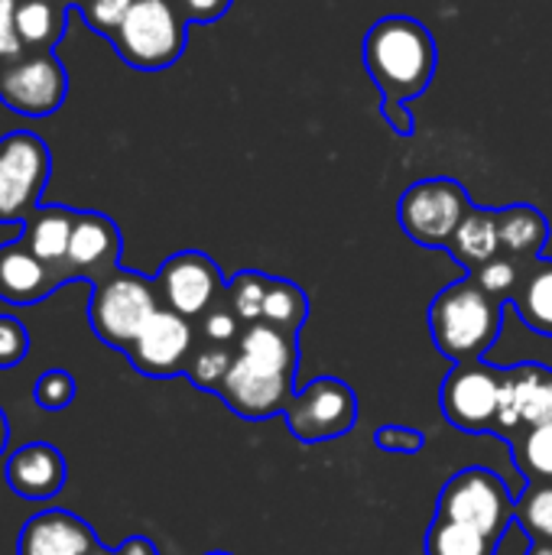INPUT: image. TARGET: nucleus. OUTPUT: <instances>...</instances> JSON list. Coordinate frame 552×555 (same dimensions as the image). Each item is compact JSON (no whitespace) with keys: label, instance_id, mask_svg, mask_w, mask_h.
<instances>
[{"label":"nucleus","instance_id":"nucleus-1","mask_svg":"<svg viewBox=\"0 0 552 555\" xmlns=\"http://www.w3.org/2000/svg\"><path fill=\"white\" fill-rule=\"evenodd\" d=\"M436 39L413 16H381L364 36V65L381 91L387 124L400 133H413L410 98H420L436 75Z\"/></svg>","mask_w":552,"mask_h":555},{"label":"nucleus","instance_id":"nucleus-2","mask_svg":"<svg viewBox=\"0 0 552 555\" xmlns=\"http://www.w3.org/2000/svg\"><path fill=\"white\" fill-rule=\"evenodd\" d=\"M296 374V335H286L267 322L244 328L234 364L221 380L218 393L224 403L247 420H267L286 413L293 400Z\"/></svg>","mask_w":552,"mask_h":555},{"label":"nucleus","instance_id":"nucleus-3","mask_svg":"<svg viewBox=\"0 0 552 555\" xmlns=\"http://www.w3.org/2000/svg\"><path fill=\"white\" fill-rule=\"evenodd\" d=\"M504 302L488 296L482 283L468 273L446 286L429 306V332L439 354L462 361H478L501 335Z\"/></svg>","mask_w":552,"mask_h":555},{"label":"nucleus","instance_id":"nucleus-4","mask_svg":"<svg viewBox=\"0 0 552 555\" xmlns=\"http://www.w3.org/2000/svg\"><path fill=\"white\" fill-rule=\"evenodd\" d=\"M189 20L179 0H133L120 29L111 36L114 52L140 72H159L179 62L189 42Z\"/></svg>","mask_w":552,"mask_h":555},{"label":"nucleus","instance_id":"nucleus-5","mask_svg":"<svg viewBox=\"0 0 552 555\" xmlns=\"http://www.w3.org/2000/svg\"><path fill=\"white\" fill-rule=\"evenodd\" d=\"M156 309H159L156 283L146 280L143 273L117 267L114 273H107L91 286L88 325L107 348L127 351Z\"/></svg>","mask_w":552,"mask_h":555},{"label":"nucleus","instance_id":"nucleus-6","mask_svg":"<svg viewBox=\"0 0 552 555\" xmlns=\"http://www.w3.org/2000/svg\"><path fill=\"white\" fill-rule=\"evenodd\" d=\"M52 176V153L42 137L13 130L0 137V224H26Z\"/></svg>","mask_w":552,"mask_h":555},{"label":"nucleus","instance_id":"nucleus-7","mask_svg":"<svg viewBox=\"0 0 552 555\" xmlns=\"http://www.w3.org/2000/svg\"><path fill=\"white\" fill-rule=\"evenodd\" d=\"M472 211L468 192L446 176L413 182L397 205V221L423 247H449L462 218Z\"/></svg>","mask_w":552,"mask_h":555},{"label":"nucleus","instance_id":"nucleus-8","mask_svg":"<svg viewBox=\"0 0 552 555\" xmlns=\"http://www.w3.org/2000/svg\"><path fill=\"white\" fill-rule=\"evenodd\" d=\"M511 491L501 475L488 468H465L459 472L439 494V517L465 524L485 537L501 540L504 527L511 524L514 514Z\"/></svg>","mask_w":552,"mask_h":555},{"label":"nucleus","instance_id":"nucleus-9","mask_svg":"<svg viewBox=\"0 0 552 555\" xmlns=\"http://www.w3.org/2000/svg\"><path fill=\"white\" fill-rule=\"evenodd\" d=\"M68 72L52 52H26L0 75V101L23 117H49L65 104Z\"/></svg>","mask_w":552,"mask_h":555},{"label":"nucleus","instance_id":"nucleus-10","mask_svg":"<svg viewBox=\"0 0 552 555\" xmlns=\"http://www.w3.org/2000/svg\"><path fill=\"white\" fill-rule=\"evenodd\" d=\"M153 283L159 293V306L172 309L185 319H202L218 299H224V289H228L218 263L202 250L172 254L159 267Z\"/></svg>","mask_w":552,"mask_h":555},{"label":"nucleus","instance_id":"nucleus-11","mask_svg":"<svg viewBox=\"0 0 552 555\" xmlns=\"http://www.w3.org/2000/svg\"><path fill=\"white\" fill-rule=\"evenodd\" d=\"M498 397H501V371H491L482 361H462L446 377L439 403L455 429L488 433L498 429Z\"/></svg>","mask_w":552,"mask_h":555},{"label":"nucleus","instance_id":"nucleus-12","mask_svg":"<svg viewBox=\"0 0 552 555\" xmlns=\"http://www.w3.org/2000/svg\"><path fill=\"white\" fill-rule=\"evenodd\" d=\"M358 420V403L348 384L335 377H319L312 380L299 397L290 400L286 406V423L296 439L303 442H325L351 433Z\"/></svg>","mask_w":552,"mask_h":555},{"label":"nucleus","instance_id":"nucleus-13","mask_svg":"<svg viewBox=\"0 0 552 555\" xmlns=\"http://www.w3.org/2000/svg\"><path fill=\"white\" fill-rule=\"evenodd\" d=\"M195 351V328L192 319L172 312V309H156L153 319L143 325V332L133 338V345L124 351L130 364L156 380L185 374L189 358Z\"/></svg>","mask_w":552,"mask_h":555},{"label":"nucleus","instance_id":"nucleus-14","mask_svg":"<svg viewBox=\"0 0 552 555\" xmlns=\"http://www.w3.org/2000/svg\"><path fill=\"white\" fill-rule=\"evenodd\" d=\"M120 228L101 215V211H78L75 218V231L68 241V254H65V267L62 276L68 280H88L91 286L98 280H104L107 273H114L120 267Z\"/></svg>","mask_w":552,"mask_h":555},{"label":"nucleus","instance_id":"nucleus-15","mask_svg":"<svg viewBox=\"0 0 552 555\" xmlns=\"http://www.w3.org/2000/svg\"><path fill=\"white\" fill-rule=\"evenodd\" d=\"M498 426L514 433L521 426H552V371L543 364H521L501 371Z\"/></svg>","mask_w":552,"mask_h":555},{"label":"nucleus","instance_id":"nucleus-16","mask_svg":"<svg viewBox=\"0 0 552 555\" xmlns=\"http://www.w3.org/2000/svg\"><path fill=\"white\" fill-rule=\"evenodd\" d=\"M62 286L59 273L42 263L26 241L0 244V299L7 306H36Z\"/></svg>","mask_w":552,"mask_h":555},{"label":"nucleus","instance_id":"nucleus-17","mask_svg":"<svg viewBox=\"0 0 552 555\" xmlns=\"http://www.w3.org/2000/svg\"><path fill=\"white\" fill-rule=\"evenodd\" d=\"M7 488L23 501H49L65 488V459L49 442H26L7 459Z\"/></svg>","mask_w":552,"mask_h":555},{"label":"nucleus","instance_id":"nucleus-18","mask_svg":"<svg viewBox=\"0 0 552 555\" xmlns=\"http://www.w3.org/2000/svg\"><path fill=\"white\" fill-rule=\"evenodd\" d=\"M98 543L94 530L68 511H42L20 530L16 555H85Z\"/></svg>","mask_w":552,"mask_h":555},{"label":"nucleus","instance_id":"nucleus-19","mask_svg":"<svg viewBox=\"0 0 552 555\" xmlns=\"http://www.w3.org/2000/svg\"><path fill=\"white\" fill-rule=\"evenodd\" d=\"M75 218L78 211L75 208H65V205H39L26 224H23V241L26 247L42 260L49 263L59 280L65 283L62 276V267H65V254H68V241H72V231H75Z\"/></svg>","mask_w":552,"mask_h":555},{"label":"nucleus","instance_id":"nucleus-20","mask_svg":"<svg viewBox=\"0 0 552 555\" xmlns=\"http://www.w3.org/2000/svg\"><path fill=\"white\" fill-rule=\"evenodd\" d=\"M498 237L501 254L530 267L540 260V250L550 237V221L534 205H511L498 211Z\"/></svg>","mask_w":552,"mask_h":555},{"label":"nucleus","instance_id":"nucleus-21","mask_svg":"<svg viewBox=\"0 0 552 555\" xmlns=\"http://www.w3.org/2000/svg\"><path fill=\"white\" fill-rule=\"evenodd\" d=\"M452 257L468 270L478 273L488 260H495L501 254V237H498V211L495 208H475L462 218L452 244H449Z\"/></svg>","mask_w":552,"mask_h":555},{"label":"nucleus","instance_id":"nucleus-22","mask_svg":"<svg viewBox=\"0 0 552 555\" xmlns=\"http://www.w3.org/2000/svg\"><path fill=\"white\" fill-rule=\"evenodd\" d=\"M511 302L517 306V315L527 328L552 338V260H537L527 267L521 289Z\"/></svg>","mask_w":552,"mask_h":555},{"label":"nucleus","instance_id":"nucleus-23","mask_svg":"<svg viewBox=\"0 0 552 555\" xmlns=\"http://www.w3.org/2000/svg\"><path fill=\"white\" fill-rule=\"evenodd\" d=\"M65 33V10L49 0H23L16 7V36L26 52H52Z\"/></svg>","mask_w":552,"mask_h":555},{"label":"nucleus","instance_id":"nucleus-24","mask_svg":"<svg viewBox=\"0 0 552 555\" xmlns=\"http://www.w3.org/2000/svg\"><path fill=\"white\" fill-rule=\"evenodd\" d=\"M306 315H309V299H306V293H303L296 283H290V280H273V276H270L260 322H267V325H273V328H280V332H286V335H296V332L303 328Z\"/></svg>","mask_w":552,"mask_h":555},{"label":"nucleus","instance_id":"nucleus-25","mask_svg":"<svg viewBox=\"0 0 552 555\" xmlns=\"http://www.w3.org/2000/svg\"><path fill=\"white\" fill-rule=\"evenodd\" d=\"M498 540L485 537L465 524L455 520H442L436 517V524L426 533V555H495Z\"/></svg>","mask_w":552,"mask_h":555},{"label":"nucleus","instance_id":"nucleus-26","mask_svg":"<svg viewBox=\"0 0 552 555\" xmlns=\"http://www.w3.org/2000/svg\"><path fill=\"white\" fill-rule=\"evenodd\" d=\"M234 364V348L228 345H211V341H195V351L189 358V380L202 390H218L221 380L228 377Z\"/></svg>","mask_w":552,"mask_h":555},{"label":"nucleus","instance_id":"nucleus-27","mask_svg":"<svg viewBox=\"0 0 552 555\" xmlns=\"http://www.w3.org/2000/svg\"><path fill=\"white\" fill-rule=\"evenodd\" d=\"M267 286H270V276L254 273V270H244V273H238V276L228 283L224 299H228V306L234 309V315H238L244 325L260 322V315H264V299H267Z\"/></svg>","mask_w":552,"mask_h":555},{"label":"nucleus","instance_id":"nucleus-28","mask_svg":"<svg viewBox=\"0 0 552 555\" xmlns=\"http://www.w3.org/2000/svg\"><path fill=\"white\" fill-rule=\"evenodd\" d=\"M517 465L530 481L552 485V426L527 429V436L517 442Z\"/></svg>","mask_w":552,"mask_h":555},{"label":"nucleus","instance_id":"nucleus-29","mask_svg":"<svg viewBox=\"0 0 552 555\" xmlns=\"http://www.w3.org/2000/svg\"><path fill=\"white\" fill-rule=\"evenodd\" d=\"M524 273H527V263H521V260H514V257H508V254H498L495 260H488V263H485L478 273H472V276L482 283V289H485L488 296H495L498 302H508V299L517 296Z\"/></svg>","mask_w":552,"mask_h":555},{"label":"nucleus","instance_id":"nucleus-30","mask_svg":"<svg viewBox=\"0 0 552 555\" xmlns=\"http://www.w3.org/2000/svg\"><path fill=\"white\" fill-rule=\"evenodd\" d=\"M517 520L540 540L552 546V485H534L514 507Z\"/></svg>","mask_w":552,"mask_h":555},{"label":"nucleus","instance_id":"nucleus-31","mask_svg":"<svg viewBox=\"0 0 552 555\" xmlns=\"http://www.w3.org/2000/svg\"><path fill=\"white\" fill-rule=\"evenodd\" d=\"M244 322L234 315V309L228 306V299H218L202 319H198V335L202 341H211V345H228L234 348L244 335Z\"/></svg>","mask_w":552,"mask_h":555},{"label":"nucleus","instance_id":"nucleus-32","mask_svg":"<svg viewBox=\"0 0 552 555\" xmlns=\"http://www.w3.org/2000/svg\"><path fill=\"white\" fill-rule=\"evenodd\" d=\"M72 7L85 16V23H88L91 33L111 39L120 29L124 16L130 13L133 0H81V3H72Z\"/></svg>","mask_w":552,"mask_h":555},{"label":"nucleus","instance_id":"nucleus-33","mask_svg":"<svg viewBox=\"0 0 552 555\" xmlns=\"http://www.w3.org/2000/svg\"><path fill=\"white\" fill-rule=\"evenodd\" d=\"M33 400L39 410L59 413L65 406L75 403V377L68 371H46L36 384H33Z\"/></svg>","mask_w":552,"mask_h":555},{"label":"nucleus","instance_id":"nucleus-34","mask_svg":"<svg viewBox=\"0 0 552 555\" xmlns=\"http://www.w3.org/2000/svg\"><path fill=\"white\" fill-rule=\"evenodd\" d=\"M29 354V332L16 315H0V371L23 364Z\"/></svg>","mask_w":552,"mask_h":555},{"label":"nucleus","instance_id":"nucleus-35","mask_svg":"<svg viewBox=\"0 0 552 555\" xmlns=\"http://www.w3.org/2000/svg\"><path fill=\"white\" fill-rule=\"evenodd\" d=\"M426 446V436L423 433H413L407 426H384L377 429V449L384 452H420Z\"/></svg>","mask_w":552,"mask_h":555},{"label":"nucleus","instance_id":"nucleus-36","mask_svg":"<svg viewBox=\"0 0 552 555\" xmlns=\"http://www.w3.org/2000/svg\"><path fill=\"white\" fill-rule=\"evenodd\" d=\"M16 7H20L16 0H0V52L13 62L20 55H26L20 36H16Z\"/></svg>","mask_w":552,"mask_h":555},{"label":"nucleus","instance_id":"nucleus-37","mask_svg":"<svg viewBox=\"0 0 552 555\" xmlns=\"http://www.w3.org/2000/svg\"><path fill=\"white\" fill-rule=\"evenodd\" d=\"M228 7H231V0H179V10L189 23H211V20L224 16Z\"/></svg>","mask_w":552,"mask_h":555},{"label":"nucleus","instance_id":"nucleus-38","mask_svg":"<svg viewBox=\"0 0 552 555\" xmlns=\"http://www.w3.org/2000/svg\"><path fill=\"white\" fill-rule=\"evenodd\" d=\"M7 442H10V423H7V413L0 406V455L7 452Z\"/></svg>","mask_w":552,"mask_h":555},{"label":"nucleus","instance_id":"nucleus-39","mask_svg":"<svg viewBox=\"0 0 552 555\" xmlns=\"http://www.w3.org/2000/svg\"><path fill=\"white\" fill-rule=\"evenodd\" d=\"M85 555H124V553H120V546H117V550H104L101 543H94V546H91Z\"/></svg>","mask_w":552,"mask_h":555},{"label":"nucleus","instance_id":"nucleus-40","mask_svg":"<svg viewBox=\"0 0 552 555\" xmlns=\"http://www.w3.org/2000/svg\"><path fill=\"white\" fill-rule=\"evenodd\" d=\"M530 555H552V546L550 543H540V546H534V550H530Z\"/></svg>","mask_w":552,"mask_h":555},{"label":"nucleus","instance_id":"nucleus-41","mask_svg":"<svg viewBox=\"0 0 552 555\" xmlns=\"http://www.w3.org/2000/svg\"><path fill=\"white\" fill-rule=\"evenodd\" d=\"M10 62H13V59H7V55H3V52H0V75H3V68H7V65H10Z\"/></svg>","mask_w":552,"mask_h":555},{"label":"nucleus","instance_id":"nucleus-42","mask_svg":"<svg viewBox=\"0 0 552 555\" xmlns=\"http://www.w3.org/2000/svg\"><path fill=\"white\" fill-rule=\"evenodd\" d=\"M208 555H228V553H208Z\"/></svg>","mask_w":552,"mask_h":555},{"label":"nucleus","instance_id":"nucleus-43","mask_svg":"<svg viewBox=\"0 0 552 555\" xmlns=\"http://www.w3.org/2000/svg\"><path fill=\"white\" fill-rule=\"evenodd\" d=\"M75 3H81V0H75Z\"/></svg>","mask_w":552,"mask_h":555}]
</instances>
